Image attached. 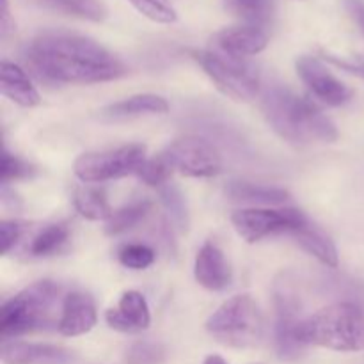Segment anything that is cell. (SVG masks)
Wrapping results in <instances>:
<instances>
[{"label": "cell", "mask_w": 364, "mask_h": 364, "mask_svg": "<svg viewBox=\"0 0 364 364\" xmlns=\"http://www.w3.org/2000/svg\"><path fill=\"white\" fill-rule=\"evenodd\" d=\"M146 160V146L127 144L105 151L84 153L75 160L73 173L84 183H103L137 174Z\"/></svg>", "instance_id": "8"}, {"label": "cell", "mask_w": 364, "mask_h": 364, "mask_svg": "<svg viewBox=\"0 0 364 364\" xmlns=\"http://www.w3.org/2000/svg\"><path fill=\"white\" fill-rule=\"evenodd\" d=\"M16 25H14V18L11 14L9 0H2L0 4V36L2 39H7L14 32Z\"/></svg>", "instance_id": "34"}, {"label": "cell", "mask_w": 364, "mask_h": 364, "mask_svg": "<svg viewBox=\"0 0 364 364\" xmlns=\"http://www.w3.org/2000/svg\"><path fill=\"white\" fill-rule=\"evenodd\" d=\"M223 2L228 13L255 27H265L276 14L274 0H223Z\"/></svg>", "instance_id": "23"}, {"label": "cell", "mask_w": 364, "mask_h": 364, "mask_svg": "<svg viewBox=\"0 0 364 364\" xmlns=\"http://www.w3.org/2000/svg\"><path fill=\"white\" fill-rule=\"evenodd\" d=\"M141 14L155 23H174L178 14L169 0H128Z\"/></svg>", "instance_id": "30"}, {"label": "cell", "mask_w": 364, "mask_h": 364, "mask_svg": "<svg viewBox=\"0 0 364 364\" xmlns=\"http://www.w3.org/2000/svg\"><path fill=\"white\" fill-rule=\"evenodd\" d=\"M32 73L48 84H100L117 80L128 68L87 36L68 31L36 34L23 50Z\"/></svg>", "instance_id": "1"}, {"label": "cell", "mask_w": 364, "mask_h": 364, "mask_svg": "<svg viewBox=\"0 0 364 364\" xmlns=\"http://www.w3.org/2000/svg\"><path fill=\"white\" fill-rule=\"evenodd\" d=\"M117 259L130 270H146L155 262V251L144 244H124L117 251Z\"/></svg>", "instance_id": "29"}, {"label": "cell", "mask_w": 364, "mask_h": 364, "mask_svg": "<svg viewBox=\"0 0 364 364\" xmlns=\"http://www.w3.org/2000/svg\"><path fill=\"white\" fill-rule=\"evenodd\" d=\"M205 329L213 340L231 348H252L265 334L262 311L251 295H235L208 316Z\"/></svg>", "instance_id": "5"}, {"label": "cell", "mask_w": 364, "mask_h": 364, "mask_svg": "<svg viewBox=\"0 0 364 364\" xmlns=\"http://www.w3.org/2000/svg\"><path fill=\"white\" fill-rule=\"evenodd\" d=\"M173 171L191 178H212L223 171L219 149L201 137H183L162 151Z\"/></svg>", "instance_id": "10"}, {"label": "cell", "mask_w": 364, "mask_h": 364, "mask_svg": "<svg viewBox=\"0 0 364 364\" xmlns=\"http://www.w3.org/2000/svg\"><path fill=\"white\" fill-rule=\"evenodd\" d=\"M160 199H162L164 206L169 212L171 220L176 224L180 230H187L188 224V212H187V203H185L183 194L180 192V188L174 187V185L166 183L164 187L159 188Z\"/></svg>", "instance_id": "27"}, {"label": "cell", "mask_w": 364, "mask_h": 364, "mask_svg": "<svg viewBox=\"0 0 364 364\" xmlns=\"http://www.w3.org/2000/svg\"><path fill=\"white\" fill-rule=\"evenodd\" d=\"M262 112L269 127L281 139L294 144L334 142L336 124L308 98L295 95L281 84L269 85L262 96Z\"/></svg>", "instance_id": "2"}, {"label": "cell", "mask_w": 364, "mask_h": 364, "mask_svg": "<svg viewBox=\"0 0 364 364\" xmlns=\"http://www.w3.org/2000/svg\"><path fill=\"white\" fill-rule=\"evenodd\" d=\"M36 173H38V169L32 164L25 162L23 159L13 155V153L7 151V148H4L2 166H0V181H2V185H7L9 181L32 178Z\"/></svg>", "instance_id": "31"}, {"label": "cell", "mask_w": 364, "mask_h": 364, "mask_svg": "<svg viewBox=\"0 0 364 364\" xmlns=\"http://www.w3.org/2000/svg\"><path fill=\"white\" fill-rule=\"evenodd\" d=\"M105 322L110 329L124 334L142 333L151 323L148 301L137 290L124 291L114 308L105 311Z\"/></svg>", "instance_id": "13"}, {"label": "cell", "mask_w": 364, "mask_h": 364, "mask_svg": "<svg viewBox=\"0 0 364 364\" xmlns=\"http://www.w3.org/2000/svg\"><path fill=\"white\" fill-rule=\"evenodd\" d=\"M295 68H297V75L304 82L306 87L320 102L331 107H340L352 100V95H354L352 89L347 84H343L336 75L331 73L329 68L318 57H301L295 63Z\"/></svg>", "instance_id": "11"}, {"label": "cell", "mask_w": 364, "mask_h": 364, "mask_svg": "<svg viewBox=\"0 0 364 364\" xmlns=\"http://www.w3.org/2000/svg\"><path fill=\"white\" fill-rule=\"evenodd\" d=\"M194 277L210 291H223L231 284L230 263L215 242H205L194 259Z\"/></svg>", "instance_id": "16"}, {"label": "cell", "mask_w": 364, "mask_h": 364, "mask_svg": "<svg viewBox=\"0 0 364 364\" xmlns=\"http://www.w3.org/2000/svg\"><path fill=\"white\" fill-rule=\"evenodd\" d=\"M70 240V226L66 223H53L43 228L31 240L28 255L34 258H46L63 251L64 245Z\"/></svg>", "instance_id": "24"}, {"label": "cell", "mask_w": 364, "mask_h": 364, "mask_svg": "<svg viewBox=\"0 0 364 364\" xmlns=\"http://www.w3.org/2000/svg\"><path fill=\"white\" fill-rule=\"evenodd\" d=\"M295 244L306 251L308 255H311L313 258L318 259L322 265L331 267V269H336L340 265V258H338V249L336 245L333 244L329 237L318 231L316 228L308 226L301 228L299 231L291 233Z\"/></svg>", "instance_id": "21"}, {"label": "cell", "mask_w": 364, "mask_h": 364, "mask_svg": "<svg viewBox=\"0 0 364 364\" xmlns=\"http://www.w3.org/2000/svg\"><path fill=\"white\" fill-rule=\"evenodd\" d=\"M167 350L162 343L149 340L135 341L124 352V364H164Z\"/></svg>", "instance_id": "26"}, {"label": "cell", "mask_w": 364, "mask_h": 364, "mask_svg": "<svg viewBox=\"0 0 364 364\" xmlns=\"http://www.w3.org/2000/svg\"><path fill=\"white\" fill-rule=\"evenodd\" d=\"M272 295L276 309V352L283 361H294L301 358L306 348L297 340V327L304 318H301L302 301L294 274L288 270L277 274Z\"/></svg>", "instance_id": "7"}, {"label": "cell", "mask_w": 364, "mask_h": 364, "mask_svg": "<svg viewBox=\"0 0 364 364\" xmlns=\"http://www.w3.org/2000/svg\"><path fill=\"white\" fill-rule=\"evenodd\" d=\"M0 91L7 100L25 109L41 103V96L25 70L6 59L0 63Z\"/></svg>", "instance_id": "17"}, {"label": "cell", "mask_w": 364, "mask_h": 364, "mask_svg": "<svg viewBox=\"0 0 364 364\" xmlns=\"http://www.w3.org/2000/svg\"><path fill=\"white\" fill-rule=\"evenodd\" d=\"M171 173H173V167L169 166L166 156L160 153L155 159H146L135 176H137L139 180H142V183L149 185V187L160 188L166 183H169Z\"/></svg>", "instance_id": "28"}, {"label": "cell", "mask_w": 364, "mask_h": 364, "mask_svg": "<svg viewBox=\"0 0 364 364\" xmlns=\"http://www.w3.org/2000/svg\"><path fill=\"white\" fill-rule=\"evenodd\" d=\"M25 2L41 7V9L80 18V20L96 21V23L109 16V11L102 0H25Z\"/></svg>", "instance_id": "20"}, {"label": "cell", "mask_w": 364, "mask_h": 364, "mask_svg": "<svg viewBox=\"0 0 364 364\" xmlns=\"http://www.w3.org/2000/svg\"><path fill=\"white\" fill-rule=\"evenodd\" d=\"M345 9L364 34V0H345Z\"/></svg>", "instance_id": "35"}, {"label": "cell", "mask_w": 364, "mask_h": 364, "mask_svg": "<svg viewBox=\"0 0 364 364\" xmlns=\"http://www.w3.org/2000/svg\"><path fill=\"white\" fill-rule=\"evenodd\" d=\"M96 320L98 315L91 295L80 290L64 295L59 322H57V331L63 336L73 338L89 333L96 326Z\"/></svg>", "instance_id": "15"}, {"label": "cell", "mask_w": 364, "mask_h": 364, "mask_svg": "<svg viewBox=\"0 0 364 364\" xmlns=\"http://www.w3.org/2000/svg\"><path fill=\"white\" fill-rule=\"evenodd\" d=\"M231 224L247 244L279 233H295L309 220L295 208H244L231 213Z\"/></svg>", "instance_id": "9"}, {"label": "cell", "mask_w": 364, "mask_h": 364, "mask_svg": "<svg viewBox=\"0 0 364 364\" xmlns=\"http://www.w3.org/2000/svg\"><path fill=\"white\" fill-rule=\"evenodd\" d=\"M322 60L333 64V66L340 68V70L347 71V73L355 75V77L363 78L364 80V55L355 57H340L334 55L331 52H322Z\"/></svg>", "instance_id": "33"}, {"label": "cell", "mask_w": 364, "mask_h": 364, "mask_svg": "<svg viewBox=\"0 0 364 364\" xmlns=\"http://www.w3.org/2000/svg\"><path fill=\"white\" fill-rule=\"evenodd\" d=\"M151 206L153 203L149 199H134L128 205L121 206L105 223V233L114 237V235H121L124 231L132 230L151 212Z\"/></svg>", "instance_id": "25"}, {"label": "cell", "mask_w": 364, "mask_h": 364, "mask_svg": "<svg viewBox=\"0 0 364 364\" xmlns=\"http://www.w3.org/2000/svg\"><path fill=\"white\" fill-rule=\"evenodd\" d=\"M28 231V223L18 219L2 220L0 223V242H2V252L9 255L11 249L18 245V242L25 237Z\"/></svg>", "instance_id": "32"}, {"label": "cell", "mask_w": 364, "mask_h": 364, "mask_svg": "<svg viewBox=\"0 0 364 364\" xmlns=\"http://www.w3.org/2000/svg\"><path fill=\"white\" fill-rule=\"evenodd\" d=\"M75 210L87 220H107L112 217L114 210L103 188L78 187L73 194Z\"/></svg>", "instance_id": "22"}, {"label": "cell", "mask_w": 364, "mask_h": 364, "mask_svg": "<svg viewBox=\"0 0 364 364\" xmlns=\"http://www.w3.org/2000/svg\"><path fill=\"white\" fill-rule=\"evenodd\" d=\"M60 287L50 279L36 281L4 302L0 309V336L9 341L32 331L53 326L52 313L59 301Z\"/></svg>", "instance_id": "4"}, {"label": "cell", "mask_w": 364, "mask_h": 364, "mask_svg": "<svg viewBox=\"0 0 364 364\" xmlns=\"http://www.w3.org/2000/svg\"><path fill=\"white\" fill-rule=\"evenodd\" d=\"M169 110V103L166 98L159 95H135L121 102L110 103L103 107L102 116L107 119H127V117L139 116H156V114H166Z\"/></svg>", "instance_id": "18"}, {"label": "cell", "mask_w": 364, "mask_h": 364, "mask_svg": "<svg viewBox=\"0 0 364 364\" xmlns=\"http://www.w3.org/2000/svg\"><path fill=\"white\" fill-rule=\"evenodd\" d=\"M0 355L4 364H77L80 361L71 348L27 341H4Z\"/></svg>", "instance_id": "12"}, {"label": "cell", "mask_w": 364, "mask_h": 364, "mask_svg": "<svg viewBox=\"0 0 364 364\" xmlns=\"http://www.w3.org/2000/svg\"><path fill=\"white\" fill-rule=\"evenodd\" d=\"M212 43L213 48L219 52L245 59V57L256 55L267 48L269 34L263 27H255V25L247 23L233 25V27H226L215 32Z\"/></svg>", "instance_id": "14"}, {"label": "cell", "mask_w": 364, "mask_h": 364, "mask_svg": "<svg viewBox=\"0 0 364 364\" xmlns=\"http://www.w3.org/2000/svg\"><path fill=\"white\" fill-rule=\"evenodd\" d=\"M191 55L228 98L235 102H251L258 96V70L245 59L228 55L215 48L191 50Z\"/></svg>", "instance_id": "6"}, {"label": "cell", "mask_w": 364, "mask_h": 364, "mask_svg": "<svg viewBox=\"0 0 364 364\" xmlns=\"http://www.w3.org/2000/svg\"><path fill=\"white\" fill-rule=\"evenodd\" d=\"M203 364H228V363L224 361V359L220 358V355L212 354V355H208V358L205 359V363H203Z\"/></svg>", "instance_id": "36"}, {"label": "cell", "mask_w": 364, "mask_h": 364, "mask_svg": "<svg viewBox=\"0 0 364 364\" xmlns=\"http://www.w3.org/2000/svg\"><path fill=\"white\" fill-rule=\"evenodd\" d=\"M297 340L304 347L336 352L364 350V311L352 302H334L304 318L297 327Z\"/></svg>", "instance_id": "3"}, {"label": "cell", "mask_w": 364, "mask_h": 364, "mask_svg": "<svg viewBox=\"0 0 364 364\" xmlns=\"http://www.w3.org/2000/svg\"><path fill=\"white\" fill-rule=\"evenodd\" d=\"M226 196L233 201L252 205H283L290 199V192L281 187L252 183L245 180H233L226 185Z\"/></svg>", "instance_id": "19"}]
</instances>
